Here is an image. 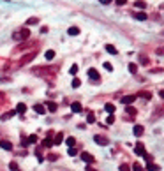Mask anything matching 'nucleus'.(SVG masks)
<instances>
[{"instance_id":"f257e3e1","label":"nucleus","mask_w":164,"mask_h":171,"mask_svg":"<svg viewBox=\"0 0 164 171\" xmlns=\"http://www.w3.org/2000/svg\"><path fill=\"white\" fill-rule=\"evenodd\" d=\"M28 37H30V30H28V28H19V30H16V32L12 34V39L18 41V42L27 41Z\"/></svg>"},{"instance_id":"f03ea898","label":"nucleus","mask_w":164,"mask_h":171,"mask_svg":"<svg viewBox=\"0 0 164 171\" xmlns=\"http://www.w3.org/2000/svg\"><path fill=\"white\" fill-rule=\"evenodd\" d=\"M32 72H35V74H55V72H58V66L57 67H35Z\"/></svg>"},{"instance_id":"7ed1b4c3","label":"nucleus","mask_w":164,"mask_h":171,"mask_svg":"<svg viewBox=\"0 0 164 171\" xmlns=\"http://www.w3.org/2000/svg\"><path fill=\"white\" fill-rule=\"evenodd\" d=\"M35 55H37V51H32L30 55H25L19 62H18V67H21V66H25V63H28V62H32L34 58H35Z\"/></svg>"},{"instance_id":"20e7f679","label":"nucleus","mask_w":164,"mask_h":171,"mask_svg":"<svg viewBox=\"0 0 164 171\" xmlns=\"http://www.w3.org/2000/svg\"><path fill=\"white\" fill-rule=\"evenodd\" d=\"M81 161H83V162H86V164L90 166V164L95 162V157H93L92 154H88V152H81Z\"/></svg>"},{"instance_id":"39448f33","label":"nucleus","mask_w":164,"mask_h":171,"mask_svg":"<svg viewBox=\"0 0 164 171\" xmlns=\"http://www.w3.org/2000/svg\"><path fill=\"white\" fill-rule=\"evenodd\" d=\"M93 141H95L97 145H102V146H106V145L109 143V139H108L106 136H101V134H97V136H93Z\"/></svg>"},{"instance_id":"423d86ee","label":"nucleus","mask_w":164,"mask_h":171,"mask_svg":"<svg viewBox=\"0 0 164 171\" xmlns=\"http://www.w3.org/2000/svg\"><path fill=\"white\" fill-rule=\"evenodd\" d=\"M134 152L138 154V155H147V152H145V146H143V143H136V148H134Z\"/></svg>"},{"instance_id":"0eeeda50","label":"nucleus","mask_w":164,"mask_h":171,"mask_svg":"<svg viewBox=\"0 0 164 171\" xmlns=\"http://www.w3.org/2000/svg\"><path fill=\"white\" fill-rule=\"evenodd\" d=\"M136 97H138V95H124V97H122V104H127V106H131V104L136 101Z\"/></svg>"},{"instance_id":"6e6552de","label":"nucleus","mask_w":164,"mask_h":171,"mask_svg":"<svg viewBox=\"0 0 164 171\" xmlns=\"http://www.w3.org/2000/svg\"><path fill=\"white\" fill-rule=\"evenodd\" d=\"M88 76H90L93 81H99V79H101V74L97 72V69H88Z\"/></svg>"},{"instance_id":"1a4fd4ad","label":"nucleus","mask_w":164,"mask_h":171,"mask_svg":"<svg viewBox=\"0 0 164 171\" xmlns=\"http://www.w3.org/2000/svg\"><path fill=\"white\" fill-rule=\"evenodd\" d=\"M51 136H53V132H48V138H46V139L42 141V146H46V148L53 146V139H51Z\"/></svg>"},{"instance_id":"9d476101","label":"nucleus","mask_w":164,"mask_h":171,"mask_svg":"<svg viewBox=\"0 0 164 171\" xmlns=\"http://www.w3.org/2000/svg\"><path fill=\"white\" fill-rule=\"evenodd\" d=\"M132 132H134V136H143V132H145V129H143V125H134V129H132Z\"/></svg>"},{"instance_id":"9b49d317","label":"nucleus","mask_w":164,"mask_h":171,"mask_svg":"<svg viewBox=\"0 0 164 171\" xmlns=\"http://www.w3.org/2000/svg\"><path fill=\"white\" fill-rule=\"evenodd\" d=\"M132 16H134V19H138V21H145V19H148V16H147L143 11H141V12H134Z\"/></svg>"},{"instance_id":"f8f14e48","label":"nucleus","mask_w":164,"mask_h":171,"mask_svg":"<svg viewBox=\"0 0 164 171\" xmlns=\"http://www.w3.org/2000/svg\"><path fill=\"white\" fill-rule=\"evenodd\" d=\"M0 148H4V150H12V145H11V141L2 139V141H0Z\"/></svg>"},{"instance_id":"ddd939ff","label":"nucleus","mask_w":164,"mask_h":171,"mask_svg":"<svg viewBox=\"0 0 164 171\" xmlns=\"http://www.w3.org/2000/svg\"><path fill=\"white\" fill-rule=\"evenodd\" d=\"M71 110H73L74 113H81V111H83V106H81L80 102H73V104H71Z\"/></svg>"},{"instance_id":"4468645a","label":"nucleus","mask_w":164,"mask_h":171,"mask_svg":"<svg viewBox=\"0 0 164 171\" xmlns=\"http://www.w3.org/2000/svg\"><path fill=\"white\" fill-rule=\"evenodd\" d=\"M34 111H35L37 115H44V113H46V108H44L42 104H35V106H34Z\"/></svg>"},{"instance_id":"2eb2a0df","label":"nucleus","mask_w":164,"mask_h":171,"mask_svg":"<svg viewBox=\"0 0 164 171\" xmlns=\"http://www.w3.org/2000/svg\"><path fill=\"white\" fill-rule=\"evenodd\" d=\"M46 106H48V110H50L51 113H55V111H57V108H58L57 102H53V101H48V102H46Z\"/></svg>"},{"instance_id":"dca6fc26","label":"nucleus","mask_w":164,"mask_h":171,"mask_svg":"<svg viewBox=\"0 0 164 171\" xmlns=\"http://www.w3.org/2000/svg\"><path fill=\"white\" fill-rule=\"evenodd\" d=\"M16 115V110H12V111H7V113H4L2 117H0V120H9V118H12Z\"/></svg>"},{"instance_id":"f3484780","label":"nucleus","mask_w":164,"mask_h":171,"mask_svg":"<svg viewBox=\"0 0 164 171\" xmlns=\"http://www.w3.org/2000/svg\"><path fill=\"white\" fill-rule=\"evenodd\" d=\"M62 141H64V134H62V132L55 134V138H53V145H60Z\"/></svg>"},{"instance_id":"a211bd4d","label":"nucleus","mask_w":164,"mask_h":171,"mask_svg":"<svg viewBox=\"0 0 164 171\" xmlns=\"http://www.w3.org/2000/svg\"><path fill=\"white\" fill-rule=\"evenodd\" d=\"M27 111V106L25 104H23V102H19L18 106H16V113H19V115H23V113H25Z\"/></svg>"},{"instance_id":"6ab92c4d","label":"nucleus","mask_w":164,"mask_h":171,"mask_svg":"<svg viewBox=\"0 0 164 171\" xmlns=\"http://www.w3.org/2000/svg\"><path fill=\"white\" fill-rule=\"evenodd\" d=\"M65 143H67V146H69V148H73V146L76 145V139H74L73 136H69V138L65 139Z\"/></svg>"},{"instance_id":"aec40b11","label":"nucleus","mask_w":164,"mask_h":171,"mask_svg":"<svg viewBox=\"0 0 164 171\" xmlns=\"http://www.w3.org/2000/svg\"><path fill=\"white\" fill-rule=\"evenodd\" d=\"M104 110H106V111H108L109 115H113V113H115V106H113L111 102H108V104L104 106Z\"/></svg>"},{"instance_id":"412c9836","label":"nucleus","mask_w":164,"mask_h":171,"mask_svg":"<svg viewBox=\"0 0 164 171\" xmlns=\"http://www.w3.org/2000/svg\"><path fill=\"white\" fill-rule=\"evenodd\" d=\"M44 57H46V60H53L55 58V51L53 50H48V51L44 53Z\"/></svg>"},{"instance_id":"4be33fe9","label":"nucleus","mask_w":164,"mask_h":171,"mask_svg":"<svg viewBox=\"0 0 164 171\" xmlns=\"http://www.w3.org/2000/svg\"><path fill=\"white\" fill-rule=\"evenodd\" d=\"M67 34H69V35H78V34H80V28H78V27H71V28L67 30Z\"/></svg>"},{"instance_id":"5701e85b","label":"nucleus","mask_w":164,"mask_h":171,"mask_svg":"<svg viewBox=\"0 0 164 171\" xmlns=\"http://www.w3.org/2000/svg\"><path fill=\"white\" fill-rule=\"evenodd\" d=\"M147 169H148V171H159V166L154 164V162H148V164H147Z\"/></svg>"},{"instance_id":"b1692460","label":"nucleus","mask_w":164,"mask_h":171,"mask_svg":"<svg viewBox=\"0 0 164 171\" xmlns=\"http://www.w3.org/2000/svg\"><path fill=\"white\" fill-rule=\"evenodd\" d=\"M86 122H88V123H93V122H95V115H93L92 111H88V115H86Z\"/></svg>"},{"instance_id":"393cba45","label":"nucleus","mask_w":164,"mask_h":171,"mask_svg":"<svg viewBox=\"0 0 164 171\" xmlns=\"http://www.w3.org/2000/svg\"><path fill=\"white\" fill-rule=\"evenodd\" d=\"M132 171H145V168L139 164V162H134L132 164Z\"/></svg>"},{"instance_id":"a878e982","label":"nucleus","mask_w":164,"mask_h":171,"mask_svg":"<svg viewBox=\"0 0 164 171\" xmlns=\"http://www.w3.org/2000/svg\"><path fill=\"white\" fill-rule=\"evenodd\" d=\"M134 6H136L138 9H143V7H147V4L143 2V0H136V2H134Z\"/></svg>"},{"instance_id":"bb28decb","label":"nucleus","mask_w":164,"mask_h":171,"mask_svg":"<svg viewBox=\"0 0 164 171\" xmlns=\"http://www.w3.org/2000/svg\"><path fill=\"white\" fill-rule=\"evenodd\" d=\"M139 62H141L143 66H148V57L147 55H139Z\"/></svg>"},{"instance_id":"cd10ccee","label":"nucleus","mask_w":164,"mask_h":171,"mask_svg":"<svg viewBox=\"0 0 164 171\" xmlns=\"http://www.w3.org/2000/svg\"><path fill=\"white\" fill-rule=\"evenodd\" d=\"M106 51H108V53L116 55V48H115V46H111V44H106Z\"/></svg>"},{"instance_id":"c85d7f7f","label":"nucleus","mask_w":164,"mask_h":171,"mask_svg":"<svg viewBox=\"0 0 164 171\" xmlns=\"http://www.w3.org/2000/svg\"><path fill=\"white\" fill-rule=\"evenodd\" d=\"M27 141H28V145H32V143H37V136H35V134H30V136L27 138Z\"/></svg>"},{"instance_id":"c756f323","label":"nucleus","mask_w":164,"mask_h":171,"mask_svg":"<svg viewBox=\"0 0 164 171\" xmlns=\"http://www.w3.org/2000/svg\"><path fill=\"white\" fill-rule=\"evenodd\" d=\"M129 71H131V74H136L138 72V66L136 63H129Z\"/></svg>"},{"instance_id":"7c9ffc66","label":"nucleus","mask_w":164,"mask_h":171,"mask_svg":"<svg viewBox=\"0 0 164 171\" xmlns=\"http://www.w3.org/2000/svg\"><path fill=\"white\" fill-rule=\"evenodd\" d=\"M35 155H37V159H39V162L44 161V155H42V152H41V148H37V150H35Z\"/></svg>"},{"instance_id":"2f4dec72","label":"nucleus","mask_w":164,"mask_h":171,"mask_svg":"<svg viewBox=\"0 0 164 171\" xmlns=\"http://www.w3.org/2000/svg\"><path fill=\"white\" fill-rule=\"evenodd\" d=\"M37 21H39L37 18H28V19H27V27H28V25H35Z\"/></svg>"},{"instance_id":"473e14b6","label":"nucleus","mask_w":164,"mask_h":171,"mask_svg":"<svg viewBox=\"0 0 164 171\" xmlns=\"http://www.w3.org/2000/svg\"><path fill=\"white\" fill-rule=\"evenodd\" d=\"M125 113H129L131 117H134V115H136V110L132 108V106H127V111H125Z\"/></svg>"},{"instance_id":"72a5a7b5","label":"nucleus","mask_w":164,"mask_h":171,"mask_svg":"<svg viewBox=\"0 0 164 171\" xmlns=\"http://www.w3.org/2000/svg\"><path fill=\"white\" fill-rule=\"evenodd\" d=\"M118 169H120V171H131V166H129V164H120Z\"/></svg>"},{"instance_id":"f704fd0d","label":"nucleus","mask_w":164,"mask_h":171,"mask_svg":"<svg viewBox=\"0 0 164 171\" xmlns=\"http://www.w3.org/2000/svg\"><path fill=\"white\" fill-rule=\"evenodd\" d=\"M139 97H145V99H150V97H152V94H150V92H139Z\"/></svg>"},{"instance_id":"c9c22d12","label":"nucleus","mask_w":164,"mask_h":171,"mask_svg":"<svg viewBox=\"0 0 164 171\" xmlns=\"http://www.w3.org/2000/svg\"><path fill=\"white\" fill-rule=\"evenodd\" d=\"M80 85H81V81H80L78 78H74V79H73V87H74V88H78Z\"/></svg>"},{"instance_id":"e433bc0d","label":"nucleus","mask_w":164,"mask_h":171,"mask_svg":"<svg viewBox=\"0 0 164 171\" xmlns=\"http://www.w3.org/2000/svg\"><path fill=\"white\" fill-rule=\"evenodd\" d=\"M9 169H11V171H18V164H16V162H11V164H9Z\"/></svg>"},{"instance_id":"4c0bfd02","label":"nucleus","mask_w":164,"mask_h":171,"mask_svg":"<svg viewBox=\"0 0 164 171\" xmlns=\"http://www.w3.org/2000/svg\"><path fill=\"white\" fill-rule=\"evenodd\" d=\"M76 154H78V150H76L74 146H73V148H69V155H71V157H73V155H76Z\"/></svg>"},{"instance_id":"58836bf2","label":"nucleus","mask_w":164,"mask_h":171,"mask_svg":"<svg viewBox=\"0 0 164 171\" xmlns=\"http://www.w3.org/2000/svg\"><path fill=\"white\" fill-rule=\"evenodd\" d=\"M78 72V66L74 63V66H71V74H76Z\"/></svg>"},{"instance_id":"ea45409f","label":"nucleus","mask_w":164,"mask_h":171,"mask_svg":"<svg viewBox=\"0 0 164 171\" xmlns=\"http://www.w3.org/2000/svg\"><path fill=\"white\" fill-rule=\"evenodd\" d=\"M106 122H108V123H113V122H115V115H109V117L106 118Z\"/></svg>"},{"instance_id":"a19ab883","label":"nucleus","mask_w":164,"mask_h":171,"mask_svg":"<svg viewBox=\"0 0 164 171\" xmlns=\"http://www.w3.org/2000/svg\"><path fill=\"white\" fill-rule=\"evenodd\" d=\"M48 159H50V161H57V159H58V155H57V154H50V155H48Z\"/></svg>"},{"instance_id":"79ce46f5","label":"nucleus","mask_w":164,"mask_h":171,"mask_svg":"<svg viewBox=\"0 0 164 171\" xmlns=\"http://www.w3.org/2000/svg\"><path fill=\"white\" fill-rule=\"evenodd\" d=\"M115 4L116 6H124V4H127V0H115Z\"/></svg>"},{"instance_id":"37998d69","label":"nucleus","mask_w":164,"mask_h":171,"mask_svg":"<svg viewBox=\"0 0 164 171\" xmlns=\"http://www.w3.org/2000/svg\"><path fill=\"white\" fill-rule=\"evenodd\" d=\"M104 67H106L108 71H111V69H113V66H111V63H109V62H104Z\"/></svg>"},{"instance_id":"c03bdc74","label":"nucleus","mask_w":164,"mask_h":171,"mask_svg":"<svg viewBox=\"0 0 164 171\" xmlns=\"http://www.w3.org/2000/svg\"><path fill=\"white\" fill-rule=\"evenodd\" d=\"M145 161H147V162H152V155L147 154V155H145Z\"/></svg>"},{"instance_id":"a18cd8bd","label":"nucleus","mask_w":164,"mask_h":171,"mask_svg":"<svg viewBox=\"0 0 164 171\" xmlns=\"http://www.w3.org/2000/svg\"><path fill=\"white\" fill-rule=\"evenodd\" d=\"M85 171H97V169H93L92 166H86V168H85Z\"/></svg>"},{"instance_id":"49530a36","label":"nucleus","mask_w":164,"mask_h":171,"mask_svg":"<svg viewBox=\"0 0 164 171\" xmlns=\"http://www.w3.org/2000/svg\"><path fill=\"white\" fill-rule=\"evenodd\" d=\"M99 2H101V4H104V6H106V4H109V2H111V0H99Z\"/></svg>"},{"instance_id":"de8ad7c7","label":"nucleus","mask_w":164,"mask_h":171,"mask_svg":"<svg viewBox=\"0 0 164 171\" xmlns=\"http://www.w3.org/2000/svg\"><path fill=\"white\" fill-rule=\"evenodd\" d=\"M159 95H161V99H164V90H161V92H159Z\"/></svg>"},{"instance_id":"09e8293b","label":"nucleus","mask_w":164,"mask_h":171,"mask_svg":"<svg viewBox=\"0 0 164 171\" xmlns=\"http://www.w3.org/2000/svg\"><path fill=\"white\" fill-rule=\"evenodd\" d=\"M0 97H2V94H0Z\"/></svg>"}]
</instances>
